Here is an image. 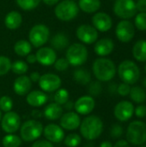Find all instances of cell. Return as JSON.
Wrapping results in <instances>:
<instances>
[{
	"label": "cell",
	"mask_w": 146,
	"mask_h": 147,
	"mask_svg": "<svg viewBox=\"0 0 146 147\" xmlns=\"http://www.w3.org/2000/svg\"><path fill=\"white\" fill-rule=\"evenodd\" d=\"M104 128L102 120L95 115H89L81 121L79 131L81 136L88 140L93 141L97 140L102 134Z\"/></svg>",
	"instance_id": "1"
},
{
	"label": "cell",
	"mask_w": 146,
	"mask_h": 147,
	"mask_svg": "<svg viewBox=\"0 0 146 147\" xmlns=\"http://www.w3.org/2000/svg\"><path fill=\"white\" fill-rule=\"evenodd\" d=\"M92 70L96 78L100 82H108L116 74L115 64L111 59L106 58L96 59L93 63Z\"/></svg>",
	"instance_id": "2"
},
{
	"label": "cell",
	"mask_w": 146,
	"mask_h": 147,
	"mask_svg": "<svg viewBox=\"0 0 146 147\" xmlns=\"http://www.w3.org/2000/svg\"><path fill=\"white\" fill-rule=\"evenodd\" d=\"M43 125L40 121L32 119L24 121L20 127V137L24 142H34L43 134Z\"/></svg>",
	"instance_id": "3"
},
{
	"label": "cell",
	"mask_w": 146,
	"mask_h": 147,
	"mask_svg": "<svg viewBox=\"0 0 146 147\" xmlns=\"http://www.w3.org/2000/svg\"><path fill=\"white\" fill-rule=\"evenodd\" d=\"M126 140L133 146H142L146 143V124L142 121H132L126 129Z\"/></svg>",
	"instance_id": "4"
},
{
	"label": "cell",
	"mask_w": 146,
	"mask_h": 147,
	"mask_svg": "<svg viewBox=\"0 0 146 147\" xmlns=\"http://www.w3.org/2000/svg\"><path fill=\"white\" fill-rule=\"evenodd\" d=\"M118 75L123 83L131 85L139 81L140 78V70L133 61L124 60L118 67Z\"/></svg>",
	"instance_id": "5"
},
{
	"label": "cell",
	"mask_w": 146,
	"mask_h": 147,
	"mask_svg": "<svg viewBox=\"0 0 146 147\" xmlns=\"http://www.w3.org/2000/svg\"><path fill=\"white\" fill-rule=\"evenodd\" d=\"M78 12V5L73 0H63L54 9L56 17L63 22H70L73 20L77 17Z\"/></svg>",
	"instance_id": "6"
},
{
	"label": "cell",
	"mask_w": 146,
	"mask_h": 147,
	"mask_svg": "<svg viewBox=\"0 0 146 147\" xmlns=\"http://www.w3.org/2000/svg\"><path fill=\"white\" fill-rule=\"evenodd\" d=\"M66 59L72 66H80L88 59V49L80 43H74L68 47L66 51Z\"/></svg>",
	"instance_id": "7"
},
{
	"label": "cell",
	"mask_w": 146,
	"mask_h": 147,
	"mask_svg": "<svg viewBox=\"0 0 146 147\" xmlns=\"http://www.w3.org/2000/svg\"><path fill=\"white\" fill-rule=\"evenodd\" d=\"M49 28L44 24L34 25L29 31L28 40L34 47H40L45 45L49 39Z\"/></svg>",
	"instance_id": "8"
},
{
	"label": "cell",
	"mask_w": 146,
	"mask_h": 147,
	"mask_svg": "<svg viewBox=\"0 0 146 147\" xmlns=\"http://www.w3.org/2000/svg\"><path fill=\"white\" fill-rule=\"evenodd\" d=\"M114 12L124 20L130 19L137 13L136 3L133 0H116L114 4Z\"/></svg>",
	"instance_id": "9"
},
{
	"label": "cell",
	"mask_w": 146,
	"mask_h": 147,
	"mask_svg": "<svg viewBox=\"0 0 146 147\" xmlns=\"http://www.w3.org/2000/svg\"><path fill=\"white\" fill-rule=\"evenodd\" d=\"M0 122L3 131L6 134H15L22 125L20 115L14 111L4 113Z\"/></svg>",
	"instance_id": "10"
},
{
	"label": "cell",
	"mask_w": 146,
	"mask_h": 147,
	"mask_svg": "<svg viewBox=\"0 0 146 147\" xmlns=\"http://www.w3.org/2000/svg\"><path fill=\"white\" fill-rule=\"evenodd\" d=\"M39 87L44 92H55L61 87V78L53 73H46L40 76L38 82Z\"/></svg>",
	"instance_id": "11"
},
{
	"label": "cell",
	"mask_w": 146,
	"mask_h": 147,
	"mask_svg": "<svg viewBox=\"0 0 146 147\" xmlns=\"http://www.w3.org/2000/svg\"><path fill=\"white\" fill-rule=\"evenodd\" d=\"M115 34L118 40L123 43L130 42L135 34L134 25L127 20L120 21L115 28Z\"/></svg>",
	"instance_id": "12"
},
{
	"label": "cell",
	"mask_w": 146,
	"mask_h": 147,
	"mask_svg": "<svg viewBox=\"0 0 146 147\" xmlns=\"http://www.w3.org/2000/svg\"><path fill=\"white\" fill-rule=\"evenodd\" d=\"M134 105L129 101L119 102L114 109V117L121 122L129 121L134 115Z\"/></svg>",
	"instance_id": "13"
},
{
	"label": "cell",
	"mask_w": 146,
	"mask_h": 147,
	"mask_svg": "<svg viewBox=\"0 0 146 147\" xmlns=\"http://www.w3.org/2000/svg\"><path fill=\"white\" fill-rule=\"evenodd\" d=\"M76 34L80 41L88 45L95 43L98 39L97 30L89 24L80 25L76 31Z\"/></svg>",
	"instance_id": "14"
},
{
	"label": "cell",
	"mask_w": 146,
	"mask_h": 147,
	"mask_svg": "<svg viewBox=\"0 0 146 147\" xmlns=\"http://www.w3.org/2000/svg\"><path fill=\"white\" fill-rule=\"evenodd\" d=\"M43 135L46 140L52 142V144H59L64 140L65 131L58 124L49 123L43 128Z\"/></svg>",
	"instance_id": "15"
},
{
	"label": "cell",
	"mask_w": 146,
	"mask_h": 147,
	"mask_svg": "<svg viewBox=\"0 0 146 147\" xmlns=\"http://www.w3.org/2000/svg\"><path fill=\"white\" fill-rule=\"evenodd\" d=\"M96 107V101L93 96L87 95L79 97L74 102V109L78 115H89L92 113Z\"/></svg>",
	"instance_id": "16"
},
{
	"label": "cell",
	"mask_w": 146,
	"mask_h": 147,
	"mask_svg": "<svg viewBox=\"0 0 146 147\" xmlns=\"http://www.w3.org/2000/svg\"><path fill=\"white\" fill-rule=\"evenodd\" d=\"M80 115L74 111H68L59 118V126L67 131H74L79 128L81 123Z\"/></svg>",
	"instance_id": "17"
},
{
	"label": "cell",
	"mask_w": 146,
	"mask_h": 147,
	"mask_svg": "<svg viewBox=\"0 0 146 147\" xmlns=\"http://www.w3.org/2000/svg\"><path fill=\"white\" fill-rule=\"evenodd\" d=\"M94 28L100 32H107L111 29L113 21L109 15L105 12H97L92 17Z\"/></svg>",
	"instance_id": "18"
},
{
	"label": "cell",
	"mask_w": 146,
	"mask_h": 147,
	"mask_svg": "<svg viewBox=\"0 0 146 147\" xmlns=\"http://www.w3.org/2000/svg\"><path fill=\"white\" fill-rule=\"evenodd\" d=\"M35 56H36L37 62L44 66L52 65L57 59L56 52L54 51L53 48H50V47L40 48L37 51Z\"/></svg>",
	"instance_id": "19"
},
{
	"label": "cell",
	"mask_w": 146,
	"mask_h": 147,
	"mask_svg": "<svg viewBox=\"0 0 146 147\" xmlns=\"http://www.w3.org/2000/svg\"><path fill=\"white\" fill-rule=\"evenodd\" d=\"M32 88V82L29 77L21 75L15 78L13 84V90L18 96H26Z\"/></svg>",
	"instance_id": "20"
},
{
	"label": "cell",
	"mask_w": 146,
	"mask_h": 147,
	"mask_svg": "<svg viewBox=\"0 0 146 147\" xmlns=\"http://www.w3.org/2000/svg\"><path fill=\"white\" fill-rule=\"evenodd\" d=\"M48 101V96L46 92L42 90H33L29 91L26 95L27 103L34 108H39L44 106Z\"/></svg>",
	"instance_id": "21"
},
{
	"label": "cell",
	"mask_w": 146,
	"mask_h": 147,
	"mask_svg": "<svg viewBox=\"0 0 146 147\" xmlns=\"http://www.w3.org/2000/svg\"><path fill=\"white\" fill-rule=\"evenodd\" d=\"M114 48V43L113 40L109 38H103L96 41L94 51L95 53L101 57H105L109 55Z\"/></svg>",
	"instance_id": "22"
},
{
	"label": "cell",
	"mask_w": 146,
	"mask_h": 147,
	"mask_svg": "<svg viewBox=\"0 0 146 147\" xmlns=\"http://www.w3.org/2000/svg\"><path fill=\"white\" fill-rule=\"evenodd\" d=\"M64 114V109L63 106L56 103V102H51L47 104L44 110H43V115L44 117L48 121H56L59 120V118Z\"/></svg>",
	"instance_id": "23"
},
{
	"label": "cell",
	"mask_w": 146,
	"mask_h": 147,
	"mask_svg": "<svg viewBox=\"0 0 146 147\" xmlns=\"http://www.w3.org/2000/svg\"><path fill=\"white\" fill-rule=\"evenodd\" d=\"M22 22V16L18 11L9 12L4 18V24L8 29L15 30L20 28Z\"/></svg>",
	"instance_id": "24"
},
{
	"label": "cell",
	"mask_w": 146,
	"mask_h": 147,
	"mask_svg": "<svg viewBox=\"0 0 146 147\" xmlns=\"http://www.w3.org/2000/svg\"><path fill=\"white\" fill-rule=\"evenodd\" d=\"M133 55L134 59L139 62L146 61V40H138L133 47Z\"/></svg>",
	"instance_id": "25"
},
{
	"label": "cell",
	"mask_w": 146,
	"mask_h": 147,
	"mask_svg": "<svg viewBox=\"0 0 146 147\" xmlns=\"http://www.w3.org/2000/svg\"><path fill=\"white\" fill-rule=\"evenodd\" d=\"M100 0H79L78 2V8L88 14L96 12L100 9Z\"/></svg>",
	"instance_id": "26"
},
{
	"label": "cell",
	"mask_w": 146,
	"mask_h": 147,
	"mask_svg": "<svg viewBox=\"0 0 146 147\" xmlns=\"http://www.w3.org/2000/svg\"><path fill=\"white\" fill-rule=\"evenodd\" d=\"M32 51V46L29 41L26 40H17L14 45V52L20 57L28 55Z\"/></svg>",
	"instance_id": "27"
},
{
	"label": "cell",
	"mask_w": 146,
	"mask_h": 147,
	"mask_svg": "<svg viewBox=\"0 0 146 147\" xmlns=\"http://www.w3.org/2000/svg\"><path fill=\"white\" fill-rule=\"evenodd\" d=\"M73 79L76 83L81 85H87L90 83L91 75L86 69H77L73 73Z\"/></svg>",
	"instance_id": "28"
},
{
	"label": "cell",
	"mask_w": 146,
	"mask_h": 147,
	"mask_svg": "<svg viewBox=\"0 0 146 147\" xmlns=\"http://www.w3.org/2000/svg\"><path fill=\"white\" fill-rule=\"evenodd\" d=\"M130 98L133 100V102L141 104L146 101V92L145 90L140 86H133L131 88L129 93Z\"/></svg>",
	"instance_id": "29"
},
{
	"label": "cell",
	"mask_w": 146,
	"mask_h": 147,
	"mask_svg": "<svg viewBox=\"0 0 146 147\" xmlns=\"http://www.w3.org/2000/svg\"><path fill=\"white\" fill-rule=\"evenodd\" d=\"M52 47L56 50H62L68 47L69 45V40L67 36L63 33H59L56 35H54L51 40Z\"/></svg>",
	"instance_id": "30"
},
{
	"label": "cell",
	"mask_w": 146,
	"mask_h": 147,
	"mask_svg": "<svg viewBox=\"0 0 146 147\" xmlns=\"http://www.w3.org/2000/svg\"><path fill=\"white\" fill-rule=\"evenodd\" d=\"M22 140L20 136L15 134H7L2 140V145L3 147H20Z\"/></svg>",
	"instance_id": "31"
},
{
	"label": "cell",
	"mask_w": 146,
	"mask_h": 147,
	"mask_svg": "<svg viewBox=\"0 0 146 147\" xmlns=\"http://www.w3.org/2000/svg\"><path fill=\"white\" fill-rule=\"evenodd\" d=\"M63 141L65 146L77 147L82 143V136L76 133H72L67 136H65Z\"/></svg>",
	"instance_id": "32"
},
{
	"label": "cell",
	"mask_w": 146,
	"mask_h": 147,
	"mask_svg": "<svg viewBox=\"0 0 146 147\" xmlns=\"http://www.w3.org/2000/svg\"><path fill=\"white\" fill-rule=\"evenodd\" d=\"M53 98H54V102L63 106L66 102L69 101L70 95H69V92L66 89L59 88L58 90L55 91Z\"/></svg>",
	"instance_id": "33"
},
{
	"label": "cell",
	"mask_w": 146,
	"mask_h": 147,
	"mask_svg": "<svg viewBox=\"0 0 146 147\" xmlns=\"http://www.w3.org/2000/svg\"><path fill=\"white\" fill-rule=\"evenodd\" d=\"M28 70V65L25 61L22 60H16L11 64V69L13 73L16 75H24Z\"/></svg>",
	"instance_id": "34"
},
{
	"label": "cell",
	"mask_w": 146,
	"mask_h": 147,
	"mask_svg": "<svg viewBox=\"0 0 146 147\" xmlns=\"http://www.w3.org/2000/svg\"><path fill=\"white\" fill-rule=\"evenodd\" d=\"M17 5L23 10H32L37 8L40 0H15Z\"/></svg>",
	"instance_id": "35"
},
{
	"label": "cell",
	"mask_w": 146,
	"mask_h": 147,
	"mask_svg": "<svg viewBox=\"0 0 146 147\" xmlns=\"http://www.w3.org/2000/svg\"><path fill=\"white\" fill-rule=\"evenodd\" d=\"M14 106L13 100L9 96H3L0 97V109L3 113H7L12 110Z\"/></svg>",
	"instance_id": "36"
},
{
	"label": "cell",
	"mask_w": 146,
	"mask_h": 147,
	"mask_svg": "<svg viewBox=\"0 0 146 147\" xmlns=\"http://www.w3.org/2000/svg\"><path fill=\"white\" fill-rule=\"evenodd\" d=\"M11 61L8 57L0 56V77L6 75L11 69Z\"/></svg>",
	"instance_id": "37"
},
{
	"label": "cell",
	"mask_w": 146,
	"mask_h": 147,
	"mask_svg": "<svg viewBox=\"0 0 146 147\" xmlns=\"http://www.w3.org/2000/svg\"><path fill=\"white\" fill-rule=\"evenodd\" d=\"M135 27L141 31L146 30V12H139L135 16Z\"/></svg>",
	"instance_id": "38"
},
{
	"label": "cell",
	"mask_w": 146,
	"mask_h": 147,
	"mask_svg": "<svg viewBox=\"0 0 146 147\" xmlns=\"http://www.w3.org/2000/svg\"><path fill=\"white\" fill-rule=\"evenodd\" d=\"M102 91V86L100 83V81L92 82L89 84L88 87V92L89 96H99Z\"/></svg>",
	"instance_id": "39"
},
{
	"label": "cell",
	"mask_w": 146,
	"mask_h": 147,
	"mask_svg": "<svg viewBox=\"0 0 146 147\" xmlns=\"http://www.w3.org/2000/svg\"><path fill=\"white\" fill-rule=\"evenodd\" d=\"M54 68L55 70L59 71H66L70 65L69 62L67 61L66 59H64V58H61V59H56V61L54 62Z\"/></svg>",
	"instance_id": "40"
},
{
	"label": "cell",
	"mask_w": 146,
	"mask_h": 147,
	"mask_svg": "<svg viewBox=\"0 0 146 147\" xmlns=\"http://www.w3.org/2000/svg\"><path fill=\"white\" fill-rule=\"evenodd\" d=\"M123 127L120 124H114L110 129V135L113 139H120L123 135Z\"/></svg>",
	"instance_id": "41"
},
{
	"label": "cell",
	"mask_w": 146,
	"mask_h": 147,
	"mask_svg": "<svg viewBox=\"0 0 146 147\" xmlns=\"http://www.w3.org/2000/svg\"><path fill=\"white\" fill-rule=\"evenodd\" d=\"M131 90V87L129 84H126V83H122L118 85L117 87V93L121 96H126L129 95Z\"/></svg>",
	"instance_id": "42"
},
{
	"label": "cell",
	"mask_w": 146,
	"mask_h": 147,
	"mask_svg": "<svg viewBox=\"0 0 146 147\" xmlns=\"http://www.w3.org/2000/svg\"><path fill=\"white\" fill-rule=\"evenodd\" d=\"M31 147H54V146L52 142L45 139V140H37L34 141Z\"/></svg>",
	"instance_id": "43"
},
{
	"label": "cell",
	"mask_w": 146,
	"mask_h": 147,
	"mask_svg": "<svg viewBox=\"0 0 146 147\" xmlns=\"http://www.w3.org/2000/svg\"><path fill=\"white\" fill-rule=\"evenodd\" d=\"M134 113L138 118H145L146 117V106L144 104L139 105L134 109Z\"/></svg>",
	"instance_id": "44"
},
{
	"label": "cell",
	"mask_w": 146,
	"mask_h": 147,
	"mask_svg": "<svg viewBox=\"0 0 146 147\" xmlns=\"http://www.w3.org/2000/svg\"><path fill=\"white\" fill-rule=\"evenodd\" d=\"M136 8L139 12H146V0H139L136 3Z\"/></svg>",
	"instance_id": "45"
},
{
	"label": "cell",
	"mask_w": 146,
	"mask_h": 147,
	"mask_svg": "<svg viewBox=\"0 0 146 147\" xmlns=\"http://www.w3.org/2000/svg\"><path fill=\"white\" fill-rule=\"evenodd\" d=\"M113 147H130V144L127 142V140H119L114 145H113Z\"/></svg>",
	"instance_id": "46"
},
{
	"label": "cell",
	"mask_w": 146,
	"mask_h": 147,
	"mask_svg": "<svg viewBox=\"0 0 146 147\" xmlns=\"http://www.w3.org/2000/svg\"><path fill=\"white\" fill-rule=\"evenodd\" d=\"M40 76H41V75H40L38 71H34V72H32V73L30 74L29 78H30V80H31L32 83H37V82H39Z\"/></svg>",
	"instance_id": "47"
},
{
	"label": "cell",
	"mask_w": 146,
	"mask_h": 147,
	"mask_svg": "<svg viewBox=\"0 0 146 147\" xmlns=\"http://www.w3.org/2000/svg\"><path fill=\"white\" fill-rule=\"evenodd\" d=\"M27 62L28 64H34L35 62H37V59H36V56L35 54H28L27 55V59H26Z\"/></svg>",
	"instance_id": "48"
},
{
	"label": "cell",
	"mask_w": 146,
	"mask_h": 147,
	"mask_svg": "<svg viewBox=\"0 0 146 147\" xmlns=\"http://www.w3.org/2000/svg\"><path fill=\"white\" fill-rule=\"evenodd\" d=\"M64 108L63 109H65L66 110H68V111H71V109H74V102H72L71 101H68V102H66L64 105Z\"/></svg>",
	"instance_id": "49"
},
{
	"label": "cell",
	"mask_w": 146,
	"mask_h": 147,
	"mask_svg": "<svg viewBox=\"0 0 146 147\" xmlns=\"http://www.w3.org/2000/svg\"><path fill=\"white\" fill-rule=\"evenodd\" d=\"M42 1L45 4H46L48 6H53L56 3H58L59 0H42Z\"/></svg>",
	"instance_id": "50"
},
{
	"label": "cell",
	"mask_w": 146,
	"mask_h": 147,
	"mask_svg": "<svg viewBox=\"0 0 146 147\" xmlns=\"http://www.w3.org/2000/svg\"><path fill=\"white\" fill-rule=\"evenodd\" d=\"M100 147H113V144L111 141H108V140H105L103 142L101 143Z\"/></svg>",
	"instance_id": "51"
},
{
	"label": "cell",
	"mask_w": 146,
	"mask_h": 147,
	"mask_svg": "<svg viewBox=\"0 0 146 147\" xmlns=\"http://www.w3.org/2000/svg\"><path fill=\"white\" fill-rule=\"evenodd\" d=\"M2 117H3V112H2L1 109H0V121H1V120H2Z\"/></svg>",
	"instance_id": "52"
},
{
	"label": "cell",
	"mask_w": 146,
	"mask_h": 147,
	"mask_svg": "<svg viewBox=\"0 0 146 147\" xmlns=\"http://www.w3.org/2000/svg\"><path fill=\"white\" fill-rule=\"evenodd\" d=\"M144 85H145V87L146 88V78H145V80H144Z\"/></svg>",
	"instance_id": "53"
},
{
	"label": "cell",
	"mask_w": 146,
	"mask_h": 147,
	"mask_svg": "<svg viewBox=\"0 0 146 147\" xmlns=\"http://www.w3.org/2000/svg\"><path fill=\"white\" fill-rule=\"evenodd\" d=\"M140 147H146V146H144V145H142V146H140Z\"/></svg>",
	"instance_id": "54"
},
{
	"label": "cell",
	"mask_w": 146,
	"mask_h": 147,
	"mask_svg": "<svg viewBox=\"0 0 146 147\" xmlns=\"http://www.w3.org/2000/svg\"><path fill=\"white\" fill-rule=\"evenodd\" d=\"M145 72H146V65H145Z\"/></svg>",
	"instance_id": "55"
}]
</instances>
